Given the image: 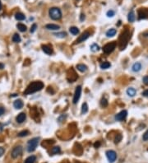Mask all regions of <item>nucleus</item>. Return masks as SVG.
Wrapping results in <instances>:
<instances>
[{
	"mask_svg": "<svg viewBox=\"0 0 148 163\" xmlns=\"http://www.w3.org/2000/svg\"><path fill=\"white\" fill-rule=\"evenodd\" d=\"M21 153H22V147L21 146H17V147H16V148H13L11 155H12V158L16 159V158L20 157V156L21 155Z\"/></svg>",
	"mask_w": 148,
	"mask_h": 163,
	"instance_id": "0eeeda50",
	"label": "nucleus"
},
{
	"mask_svg": "<svg viewBox=\"0 0 148 163\" xmlns=\"http://www.w3.org/2000/svg\"><path fill=\"white\" fill-rule=\"evenodd\" d=\"M127 115V110H122V111H120L118 114L115 115V119L117 121H122L123 119H126Z\"/></svg>",
	"mask_w": 148,
	"mask_h": 163,
	"instance_id": "9d476101",
	"label": "nucleus"
},
{
	"mask_svg": "<svg viewBox=\"0 0 148 163\" xmlns=\"http://www.w3.org/2000/svg\"><path fill=\"white\" fill-rule=\"evenodd\" d=\"M87 111H88V105L85 102L83 103V105H82V114L84 115V114H86Z\"/></svg>",
	"mask_w": 148,
	"mask_h": 163,
	"instance_id": "bb28decb",
	"label": "nucleus"
},
{
	"mask_svg": "<svg viewBox=\"0 0 148 163\" xmlns=\"http://www.w3.org/2000/svg\"><path fill=\"white\" fill-rule=\"evenodd\" d=\"M49 17H50L51 19L53 20H59L62 18V11L60 10L59 8H56V7H53V8H51L49 11Z\"/></svg>",
	"mask_w": 148,
	"mask_h": 163,
	"instance_id": "f03ea898",
	"label": "nucleus"
},
{
	"mask_svg": "<svg viewBox=\"0 0 148 163\" xmlns=\"http://www.w3.org/2000/svg\"><path fill=\"white\" fill-rule=\"evenodd\" d=\"M90 36V33L88 31H86V32L82 33V35H81L79 37L77 38V40L75 41V44H78V43H81V42H83L84 40H86V39H88Z\"/></svg>",
	"mask_w": 148,
	"mask_h": 163,
	"instance_id": "9b49d317",
	"label": "nucleus"
},
{
	"mask_svg": "<svg viewBox=\"0 0 148 163\" xmlns=\"http://www.w3.org/2000/svg\"><path fill=\"white\" fill-rule=\"evenodd\" d=\"M28 134H29V131L23 130V131H21V132H20L18 133V136L19 137H25V136H27Z\"/></svg>",
	"mask_w": 148,
	"mask_h": 163,
	"instance_id": "2f4dec72",
	"label": "nucleus"
},
{
	"mask_svg": "<svg viewBox=\"0 0 148 163\" xmlns=\"http://www.w3.org/2000/svg\"><path fill=\"white\" fill-rule=\"evenodd\" d=\"M91 50L92 52H97L100 50V46H99L97 44L94 43V44L91 45Z\"/></svg>",
	"mask_w": 148,
	"mask_h": 163,
	"instance_id": "393cba45",
	"label": "nucleus"
},
{
	"mask_svg": "<svg viewBox=\"0 0 148 163\" xmlns=\"http://www.w3.org/2000/svg\"><path fill=\"white\" fill-rule=\"evenodd\" d=\"M53 35H55L56 37H58V38H64V37H66L67 34L65 33V32H63V31H62V32L54 33V34H53Z\"/></svg>",
	"mask_w": 148,
	"mask_h": 163,
	"instance_id": "c756f323",
	"label": "nucleus"
},
{
	"mask_svg": "<svg viewBox=\"0 0 148 163\" xmlns=\"http://www.w3.org/2000/svg\"><path fill=\"white\" fill-rule=\"evenodd\" d=\"M116 46H117V43H116L115 41L108 43V44H106L104 47H103V51H104V53H105V54H110L114 50V49L116 48Z\"/></svg>",
	"mask_w": 148,
	"mask_h": 163,
	"instance_id": "39448f33",
	"label": "nucleus"
},
{
	"mask_svg": "<svg viewBox=\"0 0 148 163\" xmlns=\"http://www.w3.org/2000/svg\"><path fill=\"white\" fill-rule=\"evenodd\" d=\"M109 67H110V63H109V62H104V63H100V68H101L102 69H109Z\"/></svg>",
	"mask_w": 148,
	"mask_h": 163,
	"instance_id": "c85d7f7f",
	"label": "nucleus"
},
{
	"mask_svg": "<svg viewBox=\"0 0 148 163\" xmlns=\"http://www.w3.org/2000/svg\"><path fill=\"white\" fill-rule=\"evenodd\" d=\"M41 48H42V49H43V51L44 52V53L47 54H53V49L50 46H49V45H43L41 46Z\"/></svg>",
	"mask_w": 148,
	"mask_h": 163,
	"instance_id": "ddd939ff",
	"label": "nucleus"
},
{
	"mask_svg": "<svg viewBox=\"0 0 148 163\" xmlns=\"http://www.w3.org/2000/svg\"><path fill=\"white\" fill-rule=\"evenodd\" d=\"M106 157L108 158L109 162L110 163H114L117 158V154L113 150H109L106 151Z\"/></svg>",
	"mask_w": 148,
	"mask_h": 163,
	"instance_id": "6e6552de",
	"label": "nucleus"
},
{
	"mask_svg": "<svg viewBox=\"0 0 148 163\" xmlns=\"http://www.w3.org/2000/svg\"><path fill=\"white\" fill-rule=\"evenodd\" d=\"M100 142H95V148H99V147H100Z\"/></svg>",
	"mask_w": 148,
	"mask_h": 163,
	"instance_id": "79ce46f5",
	"label": "nucleus"
},
{
	"mask_svg": "<svg viewBox=\"0 0 148 163\" xmlns=\"http://www.w3.org/2000/svg\"><path fill=\"white\" fill-rule=\"evenodd\" d=\"M130 38V34L128 32V31H125L121 34L120 37H119V47L120 49H123L126 47V45L127 44V41H128Z\"/></svg>",
	"mask_w": 148,
	"mask_h": 163,
	"instance_id": "7ed1b4c3",
	"label": "nucleus"
},
{
	"mask_svg": "<svg viewBox=\"0 0 148 163\" xmlns=\"http://www.w3.org/2000/svg\"><path fill=\"white\" fill-rule=\"evenodd\" d=\"M12 41L15 43H19L21 41V37L18 34H14V35L12 36Z\"/></svg>",
	"mask_w": 148,
	"mask_h": 163,
	"instance_id": "cd10ccee",
	"label": "nucleus"
},
{
	"mask_svg": "<svg viewBox=\"0 0 148 163\" xmlns=\"http://www.w3.org/2000/svg\"><path fill=\"white\" fill-rule=\"evenodd\" d=\"M36 160V157L35 156H30L29 157H27L25 161V163H34Z\"/></svg>",
	"mask_w": 148,
	"mask_h": 163,
	"instance_id": "4be33fe9",
	"label": "nucleus"
},
{
	"mask_svg": "<svg viewBox=\"0 0 148 163\" xmlns=\"http://www.w3.org/2000/svg\"><path fill=\"white\" fill-rule=\"evenodd\" d=\"M3 153H4V148L0 147V157H2L3 155Z\"/></svg>",
	"mask_w": 148,
	"mask_h": 163,
	"instance_id": "ea45409f",
	"label": "nucleus"
},
{
	"mask_svg": "<svg viewBox=\"0 0 148 163\" xmlns=\"http://www.w3.org/2000/svg\"><path fill=\"white\" fill-rule=\"evenodd\" d=\"M121 139H122V135L117 134V136L115 137V139H114V142H115V143H118V142L121 141Z\"/></svg>",
	"mask_w": 148,
	"mask_h": 163,
	"instance_id": "72a5a7b5",
	"label": "nucleus"
},
{
	"mask_svg": "<svg viewBox=\"0 0 148 163\" xmlns=\"http://www.w3.org/2000/svg\"><path fill=\"white\" fill-rule=\"evenodd\" d=\"M42 88H44V83L40 81H36V82H31L30 85L26 87V91L24 92L25 95H29V94H32L34 92H36L38 91L42 90Z\"/></svg>",
	"mask_w": 148,
	"mask_h": 163,
	"instance_id": "f257e3e1",
	"label": "nucleus"
},
{
	"mask_svg": "<svg viewBox=\"0 0 148 163\" xmlns=\"http://www.w3.org/2000/svg\"><path fill=\"white\" fill-rule=\"evenodd\" d=\"M17 27L18 28V30L21 31V32H25V31H26V26H25V25L22 23H18L17 25Z\"/></svg>",
	"mask_w": 148,
	"mask_h": 163,
	"instance_id": "5701e85b",
	"label": "nucleus"
},
{
	"mask_svg": "<svg viewBox=\"0 0 148 163\" xmlns=\"http://www.w3.org/2000/svg\"><path fill=\"white\" fill-rule=\"evenodd\" d=\"M4 112H5V110H4L3 107H0V116L1 115H3L4 114Z\"/></svg>",
	"mask_w": 148,
	"mask_h": 163,
	"instance_id": "4c0bfd02",
	"label": "nucleus"
},
{
	"mask_svg": "<svg viewBox=\"0 0 148 163\" xmlns=\"http://www.w3.org/2000/svg\"><path fill=\"white\" fill-rule=\"evenodd\" d=\"M136 19V16H135V13H134L133 10L130 11L128 15H127V20H128L129 22H134Z\"/></svg>",
	"mask_w": 148,
	"mask_h": 163,
	"instance_id": "f3484780",
	"label": "nucleus"
},
{
	"mask_svg": "<svg viewBox=\"0 0 148 163\" xmlns=\"http://www.w3.org/2000/svg\"><path fill=\"white\" fill-rule=\"evenodd\" d=\"M137 93V91L134 87H130L127 89V94L130 97H133Z\"/></svg>",
	"mask_w": 148,
	"mask_h": 163,
	"instance_id": "2eb2a0df",
	"label": "nucleus"
},
{
	"mask_svg": "<svg viewBox=\"0 0 148 163\" xmlns=\"http://www.w3.org/2000/svg\"><path fill=\"white\" fill-rule=\"evenodd\" d=\"M23 101H21V100H17V101H14V103H13V105H14V107L16 109H21L23 107Z\"/></svg>",
	"mask_w": 148,
	"mask_h": 163,
	"instance_id": "a211bd4d",
	"label": "nucleus"
},
{
	"mask_svg": "<svg viewBox=\"0 0 148 163\" xmlns=\"http://www.w3.org/2000/svg\"><path fill=\"white\" fill-rule=\"evenodd\" d=\"M61 151V149H60L59 147H53V148L51 149V154L52 155H54V154H58Z\"/></svg>",
	"mask_w": 148,
	"mask_h": 163,
	"instance_id": "a878e982",
	"label": "nucleus"
},
{
	"mask_svg": "<svg viewBox=\"0 0 148 163\" xmlns=\"http://www.w3.org/2000/svg\"><path fill=\"white\" fill-rule=\"evenodd\" d=\"M77 70H79L80 72H86L87 67L86 66V65H84V64H77Z\"/></svg>",
	"mask_w": 148,
	"mask_h": 163,
	"instance_id": "aec40b11",
	"label": "nucleus"
},
{
	"mask_svg": "<svg viewBox=\"0 0 148 163\" xmlns=\"http://www.w3.org/2000/svg\"><path fill=\"white\" fill-rule=\"evenodd\" d=\"M81 94H82V87L81 86H77L76 87L75 90V93H74V96H73V104H77L81 96Z\"/></svg>",
	"mask_w": 148,
	"mask_h": 163,
	"instance_id": "423d86ee",
	"label": "nucleus"
},
{
	"mask_svg": "<svg viewBox=\"0 0 148 163\" xmlns=\"http://www.w3.org/2000/svg\"><path fill=\"white\" fill-rule=\"evenodd\" d=\"M116 33H117V31H116V29L114 28H111L109 29V30L107 31L106 32V36L107 37H113V36H114L116 35Z\"/></svg>",
	"mask_w": 148,
	"mask_h": 163,
	"instance_id": "6ab92c4d",
	"label": "nucleus"
},
{
	"mask_svg": "<svg viewBox=\"0 0 148 163\" xmlns=\"http://www.w3.org/2000/svg\"><path fill=\"white\" fill-rule=\"evenodd\" d=\"M142 63H140V62L134 63L133 64V66H132V71L134 72H140L141 70H142Z\"/></svg>",
	"mask_w": 148,
	"mask_h": 163,
	"instance_id": "f8f14e48",
	"label": "nucleus"
},
{
	"mask_svg": "<svg viewBox=\"0 0 148 163\" xmlns=\"http://www.w3.org/2000/svg\"><path fill=\"white\" fill-rule=\"evenodd\" d=\"M142 95H143V96H144L145 97H148V89L144 91V92H142Z\"/></svg>",
	"mask_w": 148,
	"mask_h": 163,
	"instance_id": "58836bf2",
	"label": "nucleus"
},
{
	"mask_svg": "<svg viewBox=\"0 0 148 163\" xmlns=\"http://www.w3.org/2000/svg\"><path fill=\"white\" fill-rule=\"evenodd\" d=\"M36 28H37V25L36 24H33L32 26H31V33L35 32V30H36Z\"/></svg>",
	"mask_w": 148,
	"mask_h": 163,
	"instance_id": "c9c22d12",
	"label": "nucleus"
},
{
	"mask_svg": "<svg viewBox=\"0 0 148 163\" xmlns=\"http://www.w3.org/2000/svg\"><path fill=\"white\" fill-rule=\"evenodd\" d=\"M139 19H147L148 17V8H140L138 10Z\"/></svg>",
	"mask_w": 148,
	"mask_h": 163,
	"instance_id": "1a4fd4ad",
	"label": "nucleus"
},
{
	"mask_svg": "<svg viewBox=\"0 0 148 163\" xmlns=\"http://www.w3.org/2000/svg\"><path fill=\"white\" fill-rule=\"evenodd\" d=\"M1 9H2V3L1 1H0V11H1Z\"/></svg>",
	"mask_w": 148,
	"mask_h": 163,
	"instance_id": "37998d69",
	"label": "nucleus"
},
{
	"mask_svg": "<svg viewBox=\"0 0 148 163\" xmlns=\"http://www.w3.org/2000/svg\"><path fill=\"white\" fill-rule=\"evenodd\" d=\"M26 118V114H25V113H21V114H19L18 115H17V119H17V123L21 124V123H23V122L25 121Z\"/></svg>",
	"mask_w": 148,
	"mask_h": 163,
	"instance_id": "4468645a",
	"label": "nucleus"
},
{
	"mask_svg": "<svg viewBox=\"0 0 148 163\" xmlns=\"http://www.w3.org/2000/svg\"><path fill=\"white\" fill-rule=\"evenodd\" d=\"M15 18L17 20H18V21H23L25 18H26V17H25V15L23 14V13L17 12V14L15 15Z\"/></svg>",
	"mask_w": 148,
	"mask_h": 163,
	"instance_id": "412c9836",
	"label": "nucleus"
},
{
	"mask_svg": "<svg viewBox=\"0 0 148 163\" xmlns=\"http://www.w3.org/2000/svg\"><path fill=\"white\" fill-rule=\"evenodd\" d=\"M107 17H113L114 15H115V12L114 10H109L106 13Z\"/></svg>",
	"mask_w": 148,
	"mask_h": 163,
	"instance_id": "473e14b6",
	"label": "nucleus"
},
{
	"mask_svg": "<svg viewBox=\"0 0 148 163\" xmlns=\"http://www.w3.org/2000/svg\"><path fill=\"white\" fill-rule=\"evenodd\" d=\"M39 141H40V138H34V139H31L30 141L28 142L27 151L29 152L34 151L35 150V148H36L38 146V143H39Z\"/></svg>",
	"mask_w": 148,
	"mask_h": 163,
	"instance_id": "20e7f679",
	"label": "nucleus"
},
{
	"mask_svg": "<svg viewBox=\"0 0 148 163\" xmlns=\"http://www.w3.org/2000/svg\"><path fill=\"white\" fill-rule=\"evenodd\" d=\"M80 20L82 22H83L85 20V15L84 14H81V17H80Z\"/></svg>",
	"mask_w": 148,
	"mask_h": 163,
	"instance_id": "a19ab883",
	"label": "nucleus"
},
{
	"mask_svg": "<svg viewBox=\"0 0 148 163\" xmlns=\"http://www.w3.org/2000/svg\"><path fill=\"white\" fill-rule=\"evenodd\" d=\"M45 28L48 29V30H51V31H56L60 29V26L59 25H55V24H47L45 26Z\"/></svg>",
	"mask_w": 148,
	"mask_h": 163,
	"instance_id": "dca6fc26",
	"label": "nucleus"
},
{
	"mask_svg": "<svg viewBox=\"0 0 148 163\" xmlns=\"http://www.w3.org/2000/svg\"><path fill=\"white\" fill-rule=\"evenodd\" d=\"M142 80H143V82H144V84L148 86V76H145L144 78H143Z\"/></svg>",
	"mask_w": 148,
	"mask_h": 163,
	"instance_id": "e433bc0d",
	"label": "nucleus"
},
{
	"mask_svg": "<svg viewBox=\"0 0 148 163\" xmlns=\"http://www.w3.org/2000/svg\"><path fill=\"white\" fill-rule=\"evenodd\" d=\"M100 105H101L102 107H106L108 105V101H107L105 98H103L100 101Z\"/></svg>",
	"mask_w": 148,
	"mask_h": 163,
	"instance_id": "7c9ffc66",
	"label": "nucleus"
},
{
	"mask_svg": "<svg viewBox=\"0 0 148 163\" xmlns=\"http://www.w3.org/2000/svg\"><path fill=\"white\" fill-rule=\"evenodd\" d=\"M69 31H70L71 34H73V35H77V34L79 33V30H78V28H77V27H76V26L70 27V29H69Z\"/></svg>",
	"mask_w": 148,
	"mask_h": 163,
	"instance_id": "b1692460",
	"label": "nucleus"
},
{
	"mask_svg": "<svg viewBox=\"0 0 148 163\" xmlns=\"http://www.w3.org/2000/svg\"><path fill=\"white\" fill-rule=\"evenodd\" d=\"M142 139H143V141H148V129L146 131V133L143 134Z\"/></svg>",
	"mask_w": 148,
	"mask_h": 163,
	"instance_id": "f704fd0d",
	"label": "nucleus"
}]
</instances>
